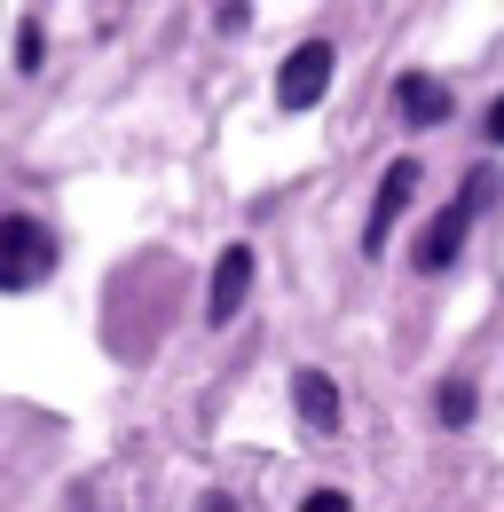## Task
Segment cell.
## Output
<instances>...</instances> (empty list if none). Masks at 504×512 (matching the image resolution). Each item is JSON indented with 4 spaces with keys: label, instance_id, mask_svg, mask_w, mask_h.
Instances as JSON below:
<instances>
[{
    "label": "cell",
    "instance_id": "obj_7",
    "mask_svg": "<svg viewBox=\"0 0 504 512\" xmlns=\"http://www.w3.org/2000/svg\"><path fill=\"white\" fill-rule=\"evenodd\" d=\"M292 402H300L308 434H339V386H331V371H300V379H292Z\"/></svg>",
    "mask_w": 504,
    "mask_h": 512
},
{
    "label": "cell",
    "instance_id": "obj_6",
    "mask_svg": "<svg viewBox=\"0 0 504 512\" xmlns=\"http://www.w3.org/2000/svg\"><path fill=\"white\" fill-rule=\"evenodd\" d=\"M394 103H402L410 127H441V119H449V87H441L434 71H402V79H394Z\"/></svg>",
    "mask_w": 504,
    "mask_h": 512
},
{
    "label": "cell",
    "instance_id": "obj_4",
    "mask_svg": "<svg viewBox=\"0 0 504 512\" xmlns=\"http://www.w3.org/2000/svg\"><path fill=\"white\" fill-rule=\"evenodd\" d=\"M418 182H426V174H418V158H394V166H386V174H378V197H371V221H363V253H386V237H394V221H402V213H410V197H418Z\"/></svg>",
    "mask_w": 504,
    "mask_h": 512
},
{
    "label": "cell",
    "instance_id": "obj_10",
    "mask_svg": "<svg viewBox=\"0 0 504 512\" xmlns=\"http://www.w3.org/2000/svg\"><path fill=\"white\" fill-rule=\"evenodd\" d=\"M300 512H355V505H347V489H308V505H300Z\"/></svg>",
    "mask_w": 504,
    "mask_h": 512
},
{
    "label": "cell",
    "instance_id": "obj_9",
    "mask_svg": "<svg viewBox=\"0 0 504 512\" xmlns=\"http://www.w3.org/2000/svg\"><path fill=\"white\" fill-rule=\"evenodd\" d=\"M40 56H48V40H40V24H24V32H16V71H40Z\"/></svg>",
    "mask_w": 504,
    "mask_h": 512
},
{
    "label": "cell",
    "instance_id": "obj_2",
    "mask_svg": "<svg viewBox=\"0 0 504 512\" xmlns=\"http://www.w3.org/2000/svg\"><path fill=\"white\" fill-rule=\"evenodd\" d=\"M56 268V237L32 213H0V292H32Z\"/></svg>",
    "mask_w": 504,
    "mask_h": 512
},
{
    "label": "cell",
    "instance_id": "obj_3",
    "mask_svg": "<svg viewBox=\"0 0 504 512\" xmlns=\"http://www.w3.org/2000/svg\"><path fill=\"white\" fill-rule=\"evenodd\" d=\"M331 64H339L331 40H300V48L284 56V71H276V103H284V111H315L323 87H331Z\"/></svg>",
    "mask_w": 504,
    "mask_h": 512
},
{
    "label": "cell",
    "instance_id": "obj_1",
    "mask_svg": "<svg viewBox=\"0 0 504 512\" xmlns=\"http://www.w3.org/2000/svg\"><path fill=\"white\" fill-rule=\"evenodd\" d=\"M489 182H497V174H489V166H481V174H465V190L449 197V205H441L434 221H426V237H418V268H426V276H441V268H449V260L465 253V229H473V213H481V205H489Z\"/></svg>",
    "mask_w": 504,
    "mask_h": 512
},
{
    "label": "cell",
    "instance_id": "obj_8",
    "mask_svg": "<svg viewBox=\"0 0 504 512\" xmlns=\"http://www.w3.org/2000/svg\"><path fill=\"white\" fill-rule=\"evenodd\" d=\"M434 410H441V426H473V410H481V394H473L465 379H441Z\"/></svg>",
    "mask_w": 504,
    "mask_h": 512
},
{
    "label": "cell",
    "instance_id": "obj_5",
    "mask_svg": "<svg viewBox=\"0 0 504 512\" xmlns=\"http://www.w3.org/2000/svg\"><path fill=\"white\" fill-rule=\"evenodd\" d=\"M245 292H252V245H229V253L213 260V284H205V323L221 331V323L245 316Z\"/></svg>",
    "mask_w": 504,
    "mask_h": 512
},
{
    "label": "cell",
    "instance_id": "obj_11",
    "mask_svg": "<svg viewBox=\"0 0 504 512\" xmlns=\"http://www.w3.org/2000/svg\"><path fill=\"white\" fill-rule=\"evenodd\" d=\"M481 134H489V142H497V150H504V95H497V103H489V119H481Z\"/></svg>",
    "mask_w": 504,
    "mask_h": 512
}]
</instances>
